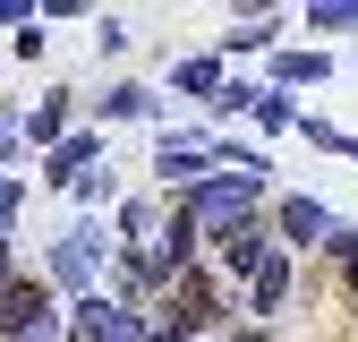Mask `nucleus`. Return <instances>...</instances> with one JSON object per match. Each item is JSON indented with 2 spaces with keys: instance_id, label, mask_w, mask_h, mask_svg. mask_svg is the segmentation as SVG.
Masks as SVG:
<instances>
[{
  "instance_id": "f257e3e1",
  "label": "nucleus",
  "mask_w": 358,
  "mask_h": 342,
  "mask_svg": "<svg viewBox=\"0 0 358 342\" xmlns=\"http://www.w3.org/2000/svg\"><path fill=\"white\" fill-rule=\"evenodd\" d=\"M256 197H264V163L256 171H222V180H205L196 197H179V205L196 214V231H231V223L256 214Z\"/></svg>"
},
{
  "instance_id": "f03ea898",
  "label": "nucleus",
  "mask_w": 358,
  "mask_h": 342,
  "mask_svg": "<svg viewBox=\"0 0 358 342\" xmlns=\"http://www.w3.org/2000/svg\"><path fill=\"white\" fill-rule=\"evenodd\" d=\"M154 171L179 189V197H196L205 180H213V146H188V137H162V154H154Z\"/></svg>"
},
{
  "instance_id": "7ed1b4c3",
  "label": "nucleus",
  "mask_w": 358,
  "mask_h": 342,
  "mask_svg": "<svg viewBox=\"0 0 358 342\" xmlns=\"http://www.w3.org/2000/svg\"><path fill=\"white\" fill-rule=\"evenodd\" d=\"M43 317H52V299H43V282H9L0 291V342H26Z\"/></svg>"
},
{
  "instance_id": "20e7f679",
  "label": "nucleus",
  "mask_w": 358,
  "mask_h": 342,
  "mask_svg": "<svg viewBox=\"0 0 358 342\" xmlns=\"http://www.w3.org/2000/svg\"><path fill=\"white\" fill-rule=\"evenodd\" d=\"M213 248H222V266H231L239 282L264 266V256H273V240H264V223H256V214H248V223H231V231H213Z\"/></svg>"
},
{
  "instance_id": "39448f33",
  "label": "nucleus",
  "mask_w": 358,
  "mask_h": 342,
  "mask_svg": "<svg viewBox=\"0 0 358 342\" xmlns=\"http://www.w3.org/2000/svg\"><path fill=\"white\" fill-rule=\"evenodd\" d=\"M273 223H282V240H299V248L333 240V214H324L316 197H282V214H273Z\"/></svg>"
},
{
  "instance_id": "423d86ee",
  "label": "nucleus",
  "mask_w": 358,
  "mask_h": 342,
  "mask_svg": "<svg viewBox=\"0 0 358 342\" xmlns=\"http://www.w3.org/2000/svg\"><path fill=\"white\" fill-rule=\"evenodd\" d=\"M94 256H103V231H69V240L52 248V282H85Z\"/></svg>"
},
{
  "instance_id": "0eeeda50",
  "label": "nucleus",
  "mask_w": 358,
  "mask_h": 342,
  "mask_svg": "<svg viewBox=\"0 0 358 342\" xmlns=\"http://www.w3.org/2000/svg\"><path fill=\"white\" fill-rule=\"evenodd\" d=\"M282 299H290V256H264V266L248 274V308L264 317V308H282Z\"/></svg>"
},
{
  "instance_id": "6e6552de",
  "label": "nucleus",
  "mask_w": 358,
  "mask_h": 342,
  "mask_svg": "<svg viewBox=\"0 0 358 342\" xmlns=\"http://www.w3.org/2000/svg\"><path fill=\"white\" fill-rule=\"evenodd\" d=\"M85 163H94V137H60V154L43 163V180H52V189H77V180H85Z\"/></svg>"
},
{
  "instance_id": "1a4fd4ad",
  "label": "nucleus",
  "mask_w": 358,
  "mask_h": 342,
  "mask_svg": "<svg viewBox=\"0 0 358 342\" xmlns=\"http://www.w3.org/2000/svg\"><path fill=\"white\" fill-rule=\"evenodd\" d=\"M324 69H333L324 52H282V60H273V77H282V95H290V86H324Z\"/></svg>"
},
{
  "instance_id": "9d476101",
  "label": "nucleus",
  "mask_w": 358,
  "mask_h": 342,
  "mask_svg": "<svg viewBox=\"0 0 358 342\" xmlns=\"http://www.w3.org/2000/svg\"><path fill=\"white\" fill-rule=\"evenodd\" d=\"M248 111H256L264 128H299V120H307V111H299V103L282 95V86H256V103H248Z\"/></svg>"
},
{
  "instance_id": "9b49d317",
  "label": "nucleus",
  "mask_w": 358,
  "mask_h": 342,
  "mask_svg": "<svg viewBox=\"0 0 358 342\" xmlns=\"http://www.w3.org/2000/svg\"><path fill=\"white\" fill-rule=\"evenodd\" d=\"M60 128H69V95H43V111H26V137L34 146H52Z\"/></svg>"
},
{
  "instance_id": "f8f14e48",
  "label": "nucleus",
  "mask_w": 358,
  "mask_h": 342,
  "mask_svg": "<svg viewBox=\"0 0 358 342\" xmlns=\"http://www.w3.org/2000/svg\"><path fill=\"white\" fill-rule=\"evenodd\" d=\"M171 77L188 86V95H213V103H222V60H205V52H196V60H179Z\"/></svg>"
},
{
  "instance_id": "ddd939ff",
  "label": "nucleus",
  "mask_w": 358,
  "mask_h": 342,
  "mask_svg": "<svg viewBox=\"0 0 358 342\" xmlns=\"http://www.w3.org/2000/svg\"><path fill=\"white\" fill-rule=\"evenodd\" d=\"M103 111H111V120H154L162 103L145 95V86H111V103H103Z\"/></svg>"
},
{
  "instance_id": "4468645a",
  "label": "nucleus",
  "mask_w": 358,
  "mask_h": 342,
  "mask_svg": "<svg viewBox=\"0 0 358 342\" xmlns=\"http://www.w3.org/2000/svg\"><path fill=\"white\" fill-rule=\"evenodd\" d=\"M273 34H282V26H273V18H248V26H239V34H231V52H273Z\"/></svg>"
},
{
  "instance_id": "2eb2a0df",
  "label": "nucleus",
  "mask_w": 358,
  "mask_h": 342,
  "mask_svg": "<svg viewBox=\"0 0 358 342\" xmlns=\"http://www.w3.org/2000/svg\"><path fill=\"white\" fill-rule=\"evenodd\" d=\"M307 26H324V34H333V26H358V0H316Z\"/></svg>"
},
{
  "instance_id": "dca6fc26",
  "label": "nucleus",
  "mask_w": 358,
  "mask_h": 342,
  "mask_svg": "<svg viewBox=\"0 0 358 342\" xmlns=\"http://www.w3.org/2000/svg\"><path fill=\"white\" fill-rule=\"evenodd\" d=\"M94 43H103V60L128 52V18H94Z\"/></svg>"
},
{
  "instance_id": "f3484780",
  "label": "nucleus",
  "mask_w": 358,
  "mask_h": 342,
  "mask_svg": "<svg viewBox=\"0 0 358 342\" xmlns=\"http://www.w3.org/2000/svg\"><path fill=\"white\" fill-rule=\"evenodd\" d=\"M324 248H333V256H341V274H350V282H358V231H341V223H333V240H324Z\"/></svg>"
},
{
  "instance_id": "a211bd4d",
  "label": "nucleus",
  "mask_w": 358,
  "mask_h": 342,
  "mask_svg": "<svg viewBox=\"0 0 358 342\" xmlns=\"http://www.w3.org/2000/svg\"><path fill=\"white\" fill-rule=\"evenodd\" d=\"M17 197H26L17 180H0V240H9V223H17Z\"/></svg>"
},
{
  "instance_id": "6ab92c4d",
  "label": "nucleus",
  "mask_w": 358,
  "mask_h": 342,
  "mask_svg": "<svg viewBox=\"0 0 358 342\" xmlns=\"http://www.w3.org/2000/svg\"><path fill=\"white\" fill-rule=\"evenodd\" d=\"M43 9H26V0H0V26H34Z\"/></svg>"
},
{
  "instance_id": "aec40b11",
  "label": "nucleus",
  "mask_w": 358,
  "mask_h": 342,
  "mask_svg": "<svg viewBox=\"0 0 358 342\" xmlns=\"http://www.w3.org/2000/svg\"><path fill=\"white\" fill-rule=\"evenodd\" d=\"M0 291H9V240H0Z\"/></svg>"
},
{
  "instance_id": "412c9836",
  "label": "nucleus",
  "mask_w": 358,
  "mask_h": 342,
  "mask_svg": "<svg viewBox=\"0 0 358 342\" xmlns=\"http://www.w3.org/2000/svg\"><path fill=\"white\" fill-rule=\"evenodd\" d=\"M231 342H264V334H231Z\"/></svg>"
}]
</instances>
